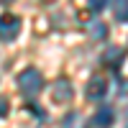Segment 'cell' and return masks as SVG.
<instances>
[{
    "label": "cell",
    "mask_w": 128,
    "mask_h": 128,
    "mask_svg": "<svg viewBox=\"0 0 128 128\" xmlns=\"http://www.w3.org/2000/svg\"><path fill=\"white\" fill-rule=\"evenodd\" d=\"M18 87L23 95H28V98H34V95L44 87V77H41V72L34 69V67H28L18 74Z\"/></svg>",
    "instance_id": "1"
},
{
    "label": "cell",
    "mask_w": 128,
    "mask_h": 128,
    "mask_svg": "<svg viewBox=\"0 0 128 128\" xmlns=\"http://www.w3.org/2000/svg\"><path fill=\"white\" fill-rule=\"evenodd\" d=\"M20 34V18L18 16H3L0 18V41H16Z\"/></svg>",
    "instance_id": "2"
},
{
    "label": "cell",
    "mask_w": 128,
    "mask_h": 128,
    "mask_svg": "<svg viewBox=\"0 0 128 128\" xmlns=\"http://www.w3.org/2000/svg\"><path fill=\"white\" fill-rule=\"evenodd\" d=\"M72 82L67 80V77H59L56 82H54V87H51V100L54 102H69L72 100Z\"/></svg>",
    "instance_id": "3"
},
{
    "label": "cell",
    "mask_w": 128,
    "mask_h": 128,
    "mask_svg": "<svg viewBox=\"0 0 128 128\" xmlns=\"http://www.w3.org/2000/svg\"><path fill=\"white\" fill-rule=\"evenodd\" d=\"M105 90H108L105 80H102V77H92V80L87 82V90H84V95H87L90 102H98V100L105 98Z\"/></svg>",
    "instance_id": "4"
},
{
    "label": "cell",
    "mask_w": 128,
    "mask_h": 128,
    "mask_svg": "<svg viewBox=\"0 0 128 128\" xmlns=\"http://www.w3.org/2000/svg\"><path fill=\"white\" fill-rule=\"evenodd\" d=\"M123 59H126V54H123L120 46H110V49H105V54H102V64L110 67V69H118L123 64Z\"/></svg>",
    "instance_id": "5"
},
{
    "label": "cell",
    "mask_w": 128,
    "mask_h": 128,
    "mask_svg": "<svg viewBox=\"0 0 128 128\" xmlns=\"http://www.w3.org/2000/svg\"><path fill=\"white\" fill-rule=\"evenodd\" d=\"M113 120H115V113L110 108H100L98 113H95V118H92V123L98 126V128H108Z\"/></svg>",
    "instance_id": "6"
},
{
    "label": "cell",
    "mask_w": 128,
    "mask_h": 128,
    "mask_svg": "<svg viewBox=\"0 0 128 128\" xmlns=\"http://www.w3.org/2000/svg\"><path fill=\"white\" fill-rule=\"evenodd\" d=\"M87 34H90V38H95V41H102L105 36H108V26H105L102 20H90Z\"/></svg>",
    "instance_id": "7"
},
{
    "label": "cell",
    "mask_w": 128,
    "mask_h": 128,
    "mask_svg": "<svg viewBox=\"0 0 128 128\" xmlns=\"http://www.w3.org/2000/svg\"><path fill=\"white\" fill-rule=\"evenodd\" d=\"M113 16L118 23H128V0H115L113 3Z\"/></svg>",
    "instance_id": "8"
},
{
    "label": "cell",
    "mask_w": 128,
    "mask_h": 128,
    "mask_svg": "<svg viewBox=\"0 0 128 128\" xmlns=\"http://www.w3.org/2000/svg\"><path fill=\"white\" fill-rule=\"evenodd\" d=\"M62 128H84V115L82 113H69L67 118H64Z\"/></svg>",
    "instance_id": "9"
},
{
    "label": "cell",
    "mask_w": 128,
    "mask_h": 128,
    "mask_svg": "<svg viewBox=\"0 0 128 128\" xmlns=\"http://www.w3.org/2000/svg\"><path fill=\"white\" fill-rule=\"evenodd\" d=\"M105 3H108V0H87V5H90V10H95V13H100V10L105 8Z\"/></svg>",
    "instance_id": "10"
},
{
    "label": "cell",
    "mask_w": 128,
    "mask_h": 128,
    "mask_svg": "<svg viewBox=\"0 0 128 128\" xmlns=\"http://www.w3.org/2000/svg\"><path fill=\"white\" fill-rule=\"evenodd\" d=\"M8 110H10V105H8V100L3 98V95H0V118H5V115H8Z\"/></svg>",
    "instance_id": "11"
},
{
    "label": "cell",
    "mask_w": 128,
    "mask_h": 128,
    "mask_svg": "<svg viewBox=\"0 0 128 128\" xmlns=\"http://www.w3.org/2000/svg\"><path fill=\"white\" fill-rule=\"evenodd\" d=\"M0 3H13V0H0Z\"/></svg>",
    "instance_id": "12"
},
{
    "label": "cell",
    "mask_w": 128,
    "mask_h": 128,
    "mask_svg": "<svg viewBox=\"0 0 128 128\" xmlns=\"http://www.w3.org/2000/svg\"><path fill=\"white\" fill-rule=\"evenodd\" d=\"M44 3H49V0H44Z\"/></svg>",
    "instance_id": "13"
}]
</instances>
